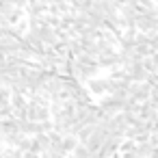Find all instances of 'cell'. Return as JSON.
Listing matches in <instances>:
<instances>
[{"mask_svg":"<svg viewBox=\"0 0 158 158\" xmlns=\"http://www.w3.org/2000/svg\"><path fill=\"white\" fill-rule=\"evenodd\" d=\"M156 24H158V15L154 13V9H149V11H139L136 18H134V28H136L139 33L156 31Z\"/></svg>","mask_w":158,"mask_h":158,"instance_id":"1","label":"cell"},{"mask_svg":"<svg viewBox=\"0 0 158 158\" xmlns=\"http://www.w3.org/2000/svg\"><path fill=\"white\" fill-rule=\"evenodd\" d=\"M128 98H132L134 102L143 104L145 100H149V85L147 82H130L128 89H126Z\"/></svg>","mask_w":158,"mask_h":158,"instance_id":"2","label":"cell"},{"mask_svg":"<svg viewBox=\"0 0 158 158\" xmlns=\"http://www.w3.org/2000/svg\"><path fill=\"white\" fill-rule=\"evenodd\" d=\"M26 119L28 121H48L50 110H48V106H39L35 102H28L26 104Z\"/></svg>","mask_w":158,"mask_h":158,"instance_id":"3","label":"cell"},{"mask_svg":"<svg viewBox=\"0 0 158 158\" xmlns=\"http://www.w3.org/2000/svg\"><path fill=\"white\" fill-rule=\"evenodd\" d=\"M98 108H100L104 115L113 117V115L121 113V102H119V100H115L113 95H102V98H100V104H98Z\"/></svg>","mask_w":158,"mask_h":158,"instance_id":"4","label":"cell"},{"mask_svg":"<svg viewBox=\"0 0 158 158\" xmlns=\"http://www.w3.org/2000/svg\"><path fill=\"white\" fill-rule=\"evenodd\" d=\"M31 31H35V33H37L39 41H41L46 48H52V46L59 41L56 31H54V28H50V26H39V28H31Z\"/></svg>","mask_w":158,"mask_h":158,"instance_id":"5","label":"cell"},{"mask_svg":"<svg viewBox=\"0 0 158 158\" xmlns=\"http://www.w3.org/2000/svg\"><path fill=\"white\" fill-rule=\"evenodd\" d=\"M123 139H106L102 145H100V149L95 152V156L98 158H110L113 154H117L119 152V143H121Z\"/></svg>","mask_w":158,"mask_h":158,"instance_id":"6","label":"cell"},{"mask_svg":"<svg viewBox=\"0 0 158 158\" xmlns=\"http://www.w3.org/2000/svg\"><path fill=\"white\" fill-rule=\"evenodd\" d=\"M87 93L91 95V98H102V95H106V89H104V78H89L87 80Z\"/></svg>","mask_w":158,"mask_h":158,"instance_id":"7","label":"cell"},{"mask_svg":"<svg viewBox=\"0 0 158 158\" xmlns=\"http://www.w3.org/2000/svg\"><path fill=\"white\" fill-rule=\"evenodd\" d=\"M26 9H28V15L31 18H41V15H46L48 13V5H44V2H31V5H26Z\"/></svg>","mask_w":158,"mask_h":158,"instance_id":"8","label":"cell"},{"mask_svg":"<svg viewBox=\"0 0 158 158\" xmlns=\"http://www.w3.org/2000/svg\"><path fill=\"white\" fill-rule=\"evenodd\" d=\"M78 145V139L74 136V134H63L61 136V147H63V154L67 156V154H72V149Z\"/></svg>","mask_w":158,"mask_h":158,"instance_id":"9","label":"cell"},{"mask_svg":"<svg viewBox=\"0 0 158 158\" xmlns=\"http://www.w3.org/2000/svg\"><path fill=\"white\" fill-rule=\"evenodd\" d=\"M0 128H2V134H5V136H7V134H15V132H18V119L7 117V119L0 121Z\"/></svg>","mask_w":158,"mask_h":158,"instance_id":"10","label":"cell"},{"mask_svg":"<svg viewBox=\"0 0 158 158\" xmlns=\"http://www.w3.org/2000/svg\"><path fill=\"white\" fill-rule=\"evenodd\" d=\"M152 145H149V141H143V143H134V154L139 156V158H149V154H152Z\"/></svg>","mask_w":158,"mask_h":158,"instance_id":"11","label":"cell"},{"mask_svg":"<svg viewBox=\"0 0 158 158\" xmlns=\"http://www.w3.org/2000/svg\"><path fill=\"white\" fill-rule=\"evenodd\" d=\"M89 156H91V152H89L82 143H78V145L72 149V158H89Z\"/></svg>","mask_w":158,"mask_h":158,"instance_id":"12","label":"cell"},{"mask_svg":"<svg viewBox=\"0 0 158 158\" xmlns=\"http://www.w3.org/2000/svg\"><path fill=\"white\" fill-rule=\"evenodd\" d=\"M93 132H95V126H85V128H82V130H80L78 134H76L78 143H85V141H87V139H89V136H91Z\"/></svg>","mask_w":158,"mask_h":158,"instance_id":"13","label":"cell"},{"mask_svg":"<svg viewBox=\"0 0 158 158\" xmlns=\"http://www.w3.org/2000/svg\"><path fill=\"white\" fill-rule=\"evenodd\" d=\"M115 7L121 9V7H139L136 0H115Z\"/></svg>","mask_w":158,"mask_h":158,"instance_id":"14","label":"cell"},{"mask_svg":"<svg viewBox=\"0 0 158 158\" xmlns=\"http://www.w3.org/2000/svg\"><path fill=\"white\" fill-rule=\"evenodd\" d=\"M149 102H158V82L149 85Z\"/></svg>","mask_w":158,"mask_h":158,"instance_id":"15","label":"cell"},{"mask_svg":"<svg viewBox=\"0 0 158 158\" xmlns=\"http://www.w3.org/2000/svg\"><path fill=\"white\" fill-rule=\"evenodd\" d=\"M147 59H149V61H152V63H154V67H156V69H158V50H152V54H149V56H147Z\"/></svg>","mask_w":158,"mask_h":158,"instance_id":"16","label":"cell"},{"mask_svg":"<svg viewBox=\"0 0 158 158\" xmlns=\"http://www.w3.org/2000/svg\"><path fill=\"white\" fill-rule=\"evenodd\" d=\"M119 156H121V158H139V156L134 154V149H132V152H121Z\"/></svg>","mask_w":158,"mask_h":158,"instance_id":"17","label":"cell"},{"mask_svg":"<svg viewBox=\"0 0 158 158\" xmlns=\"http://www.w3.org/2000/svg\"><path fill=\"white\" fill-rule=\"evenodd\" d=\"M22 158H39V154H35V152H24Z\"/></svg>","mask_w":158,"mask_h":158,"instance_id":"18","label":"cell"},{"mask_svg":"<svg viewBox=\"0 0 158 158\" xmlns=\"http://www.w3.org/2000/svg\"><path fill=\"white\" fill-rule=\"evenodd\" d=\"M102 2H115V0H102Z\"/></svg>","mask_w":158,"mask_h":158,"instance_id":"19","label":"cell"},{"mask_svg":"<svg viewBox=\"0 0 158 158\" xmlns=\"http://www.w3.org/2000/svg\"><path fill=\"white\" fill-rule=\"evenodd\" d=\"M56 158H65V156H56Z\"/></svg>","mask_w":158,"mask_h":158,"instance_id":"20","label":"cell"},{"mask_svg":"<svg viewBox=\"0 0 158 158\" xmlns=\"http://www.w3.org/2000/svg\"><path fill=\"white\" fill-rule=\"evenodd\" d=\"M0 89H2V87H0Z\"/></svg>","mask_w":158,"mask_h":158,"instance_id":"21","label":"cell"}]
</instances>
